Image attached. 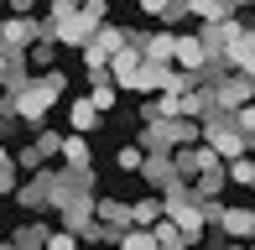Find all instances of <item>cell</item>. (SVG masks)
<instances>
[{"label": "cell", "instance_id": "obj_9", "mask_svg": "<svg viewBox=\"0 0 255 250\" xmlns=\"http://www.w3.org/2000/svg\"><path fill=\"white\" fill-rule=\"evenodd\" d=\"M208 63H214V58H208V47H203L198 31H177V68H182V73H203Z\"/></svg>", "mask_w": 255, "mask_h": 250}, {"label": "cell", "instance_id": "obj_5", "mask_svg": "<svg viewBox=\"0 0 255 250\" xmlns=\"http://www.w3.org/2000/svg\"><path fill=\"white\" fill-rule=\"evenodd\" d=\"M37 47V16H5L0 21V52L16 58V52H31Z\"/></svg>", "mask_w": 255, "mask_h": 250}, {"label": "cell", "instance_id": "obj_40", "mask_svg": "<svg viewBox=\"0 0 255 250\" xmlns=\"http://www.w3.org/2000/svg\"><path fill=\"white\" fill-rule=\"evenodd\" d=\"M235 10H255V0H235Z\"/></svg>", "mask_w": 255, "mask_h": 250}, {"label": "cell", "instance_id": "obj_34", "mask_svg": "<svg viewBox=\"0 0 255 250\" xmlns=\"http://www.w3.org/2000/svg\"><path fill=\"white\" fill-rule=\"evenodd\" d=\"M84 240H78V235H68V230H52L47 235V250H78Z\"/></svg>", "mask_w": 255, "mask_h": 250}, {"label": "cell", "instance_id": "obj_12", "mask_svg": "<svg viewBox=\"0 0 255 250\" xmlns=\"http://www.w3.org/2000/svg\"><path fill=\"white\" fill-rule=\"evenodd\" d=\"M219 235L224 240H255V209H224L219 214Z\"/></svg>", "mask_w": 255, "mask_h": 250}, {"label": "cell", "instance_id": "obj_6", "mask_svg": "<svg viewBox=\"0 0 255 250\" xmlns=\"http://www.w3.org/2000/svg\"><path fill=\"white\" fill-rule=\"evenodd\" d=\"M172 162H177L182 183H193V177H198V172H208V167H224V156H219L214 146L193 141V146H177V151H172Z\"/></svg>", "mask_w": 255, "mask_h": 250}, {"label": "cell", "instance_id": "obj_42", "mask_svg": "<svg viewBox=\"0 0 255 250\" xmlns=\"http://www.w3.org/2000/svg\"><path fill=\"white\" fill-rule=\"evenodd\" d=\"M0 250H16V245H10V240H0Z\"/></svg>", "mask_w": 255, "mask_h": 250}, {"label": "cell", "instance_id": "obj_2", "mask_svg": "<svg viewBox=\"0 0 255 250\" xmlns=\"http://www.w3.org/2000/svg\"><path fill=\"white\" fill-rule=\"evenodd\" d=\"M203 146H214L224 162H235V156H250V135L235 125V110H214V115L203 120Z\"/></svg>", "mask_w": 255, "mask_h": 250}, {"label": "cell", "instance_id": "obj_29", "mask_svg": "<svg viewBox=\"0 0 255 250\" xmlns=\"http://www.w3.org/2000/svg\"><path fill=\"white\" fill-rule=\"evenodd\" d=\"M42 167H47V156H42L37 146L26 141V146H21V151H16V172H26V177H31V172H42Z\"/></svg>", "mask_w": 255, "mask_h": 250}, {"label": "cell", "instance_id": "obj_17", "mask_svg": "<svg viewBox=\"0 0 255 250\" xmlns=\"http://www.w3.org/2000/svg\"><path fill=\"white\" fill-rule=\"evenodd\" d=\"M31 78H37V73H31V63H26V52H16V58L5 63V73H0V94H21V89H26Z\"/></svg>", "mask_w": 255, "mask_h": 250}, {"label": "cell", "instance_id": "obj_8", "mask_svg": "<svg viewBox=\"0 0 255 250\" xmlns=\"http://www.w3.org/2000/svg\"><path fill=\"white\" fill-rule=\"evenodd\" d=\"M141 177H146L156 193H167V188H177V183H182V172H177V162H172V151H146Z\"/></svg>", "mask_w": 255, "mask_h": 250}, {"label": "cell", "instance_id": "obj_22", "mask_svg": "<svg viewBox=\"0 0 255 250\" xmlns=\"http://www.w3.org/2000/svg\"><path fill=\"white\" fill-rule=\"evenodd\" d=\"M89 99H94V105L104 110V115H110V110H115V99H120V84H115L110 73H99V78H89Z\"/></svg>", "mask_w": 255, "mask_h": 250}, {"label": "cell", "instance_id": "obj_7", "mask_svg": "<svg viewBox=\"0 0 255 250\" xmlns=\"http://www.w3.org/2000/svg\"><path fill=\"white\" fill-rule=\"evenodd\" d=\"M57 230H68V235H78V240H89V235L99 230L94 198H78V203H68V209H57Z\"/></svg>", "mask_w": 255, "mask_h": 250}, {"label": "cell", "instance_id": "obj_20", "mask_svg": "<svg viewBox=\"0 0 255 250\" xmlns=\"http://www.w3.org/2000/svg\"><path fill=\"white\" fill-rule=\"evenodd\" d=\"M94 47L104 52V58H115V52L130 47V26H115V21H104V26L94 31Z\"/></svg>", "mask_w": 255, "mask_h": 250}, {"label": "cell", "instance_id": "obj_11", "mask_svg": "<svg viewBox=\"0 0 255 250\" xmlns=\"http://www.w3.org/2000/svg\"><path fill=\"white\" fill-rule=\"evenodd\" d=\"M94 214H99V224L104 230H115V235H125L135 224V209L125 198H94Z\"/></svg>", "mask_w": 255, "mask_h": 250}, {"label": "cell", "instance_id": "obj_26", "mask_svg": "<svg viewBox=\"0 0 255 250\" xmlns=\"http://www.w3.org/2000/svg\"><path fill=\"white\" fill-rule=\"evenodd\" d=\"M115 167H120V172H141V167H146V146L141 141H135V146H120V151H115Z\"/></svg>", "mask_w": 255, "mask_h": 250}, {"label": "cell", "instance_id": "obj_1", "mask_svg": "<svg viewBox=\"0 0 255 250\" xmlns=\"http://www.w3.org/2000/svg\"><path fill=\"white\" fill-rule=\"evenodd\" d=\"M63 94H68V73H63V68H47V73H37L26 89H21V94H10V99H16V120L26 125V130H37V125L47 120V110H52Z\"/></svg>", "mask_w": 255, "mask_h": 250}, {"label": "cell", "instance_id": "obj_30", "mask_svg": "<svg viewBox=\"0 0 255 250\" xmlns=\"http://www.w3.org/2000/svg\"><path fill=\"white\" fill-rule=\"evenodd\" d=\"M52 58H57V42H37V47L26 52V63H31V73H47V68H52Z\"/></svg>", "mask_w": 255, "mask_h": 250}, {"label": "cell", "instance_id": "obj_16", "mask_svg": "<svg viewBox=\"0 0 255 250\" xmlns=\"http://www.w3.org/2000/svg\"><path fill=\"white\" fill-rule=\"evenodd\" d=\"M47 235H52V230H47L42 219H26V224H16L5 240L16 245V250H47Z\"/></svg>", "mask_w": 255, "mask_h": 250}, {"label": "cell", "instance_id": "obj_3", "mask_svg": "<svg viewBox=\"0 0 255 250\" xmlns=\"http://www.w3.org/2000/svg\"><path fill=\"white\" fill-rule=\"evenodd\" d=\"M208 94H214V110H240V105H255V78L245 73H224V78H208Z\"/></svg>", "mask_w": 255, "mask_h": 250}, {"label": "cell", "instance_id": "obj_18", "mask_svg": "<svg viewBox=\"0 0 255 250\" xmlns=\"http://www.w3.org/2000/svg\"><path fill=\"white\" fill-rule=\"evenodd\" d=\"M188 16L198 21V26H208V21H229V16H240V10H235V0H188Z\"/></svg>", "mask_w": 255, "mask_h": 250}, {"label": "cell", "instance_id": "obj_38", "mask_svg": "<svg viewBox=\"0 0 255 250\" xmlns=\"http://www.w3.org/2000/svg\"><path fill=\"white\" fill-rule=\"evenodd\" d=\"M42 0H10V16H37Z\"/></svg>", "mask_w": 255, "mask_h": 250}, {"label": "cell", "instance_id": "obj_25", "mask_svg": "<svg viewBox=\"0 0 255 250\" xmlns=\"http://www.w3.org/2000/svg\"><path fill=\"white\" fill-rule=\"evenodd\" d=\"M151 235H156V245H161V250H193V245H188V235H182V230H177L172 219L151 224Z\"/></svg>", "mask_w": 255, "mask_h": 250}, {"label": "cell", "instance_id": "obj_23", "mask_svg": "<svg viewBox=\"0 0 255 250\" xmlns=\"http://www.w3.org/2000/svg\"><path fill=\"white\" fill-rule=\"evenodd\" d=\"M130 209H135V224H141V230H151V224L167 219V203H161V193H151V198H135Z\"/></svg>", "mask_w": 255, "mask_h": 250}, {"label": "cell", "instance_id": "obj_10", "mask_svg": "<svg viewBox=\"0 0 255 250\" xmlns=\"http://www.w3.org/2000/svg\"><path fill=\"white\" fill-rule=\"evenodd\" d=\"M224 63H229V73H245V78H255V26H245L235 42H229Z\"/></svg>", "mask_w": 255, "mask_h": 250}, {"label": "cell", "instance_id": "obj_33", "mask_svg": "<svg viewBox=\"0 0 255 250\" xmlns=\"http://www.w3.org/2000/svg\"><path fill=\"white\" fill-rule=\"evenodd\" d=\"M84 68H89V78H99V73H110V58H104V52L94 47V42H89V47H84Z\"/></svg>", "mask_w": 255, "mask_h": 250}, {"label": "cell", "instance_id": "obj_37", "mask_svg": "<svg viewBox=\"0 0 255 250\" xmlns=\"http://www.w3.org/2000/svg\"><path fill=\"white\" fill-rule=\"evenodd\" d=\"M135 5H141V16H151V21H161L172 10V0H135Z\"/></svg>", "mask_w": 255, "mask_h": 250}, {"label": "cell", "instance_id": "obj_35", "mask_svg": "<svg viewBox=\"0 0 255 250\" xmlns=\"http://www.w3.org/2000/svg\"><path fill=\"white\" fill-rule=\"evenodd\" d=\"M16 188H21V172L16 167H0V198H16Z\"/></svg>", "mask_w": 255, "mask_h": 250}, {"label": "cell", "instance_id": "obj_21", "mask_svg": "<svg viewBox=\"0 0 255 250\" xmlns=\"http://www.w3.org/2000/svg\"><path fill=\"white\" fill-rule=\"evenodd\" d=\"M63 167H94L89 135H78V130H68V135H63Z\"/></svg>", "mask_w": 255, "mask_h": 250}, {"label": "cell", "instance_id": "obj_27", "mask_svg": "<svg viewBox=\"0 0 255 250\" xmlns=\"http://www.w3.org/2000/svg\"><path fill=\"white\" fill-rule=\"evenodd\" d=\"M224 167H229V183L255 188V156H235V162H224Z\"/></svg>", "mask_w": 255, "mask_h": 250}, {"label": "cell", "instance_id": "obj_31", "mask_svg": "<svg viewBox=\"0 0 255 250\" xmlns=\"http://www.w3.org/2000/svg\"><path fill=\"white\" fill-rule=\"evenodd\" d=\"M84 10V0H47V21L57 26V21H68V16H78Z\"/></svg>", "mask_w": 255, "mask_h": 250}, {"label": "cell", "instance_id": "obj_44", "mask_svg": "<svg viewBox=\"0 0 255 250\" xmlns=\"http://www.w3.org/2000/svg\"><path fill=\"white\" fill-rule=\"evenodd\" d=\"M0 240H5V235H0Z\"/></svg>", "mask_w": 255, "mask_h": 250}, {"label": "cell", "instance_id": "obj_13", "mask_svg": "<svg viewBox=\"0 0 255 250\" xmlns=\"http://www.w3.org/2000/svg\"><path fill=\"white\" fill-rule=\"evenodd\" d=\"M141 63H146V58H141V47H125V52H115V58H110V78L125 89V94L135 89V73H141Z\"/></svg>", "mask_w": 255, "mask_h": 250}, {"label": "cell", "instance_id": "obj_36", "mask_svg": "<svg viewBox=\"0 0 255 250\" xmlns=\"http://www.w3.org/2000/svg\"><path fill=\"white\" fill-rule=\"evenodd\" d=\"M235 125H240V130H245L250 141H255V105H240V110H235Z\"/></svg>", "mask_w": 255, "mask_h": 250}, {"label": "cell", "instance_id": "obj_43", "mask_svg": "<svg viewBox=\"0 0 255 250\" xmlns=\"http://www.w3.org/2000/svg\"><path fill=\"white\" fill-rule=\"evenodd\" d=\"M0 5H5V0H0Z\"/></svg>", "mask_w": 255, "mask_h": 250}, {"label": "cell", "instance_id": "obj_24", "mask_svg": "<svg viewBox=\"0 0 255 250\" xmlns=\"http://www.w3.org/2000/svg\"><path fill=\"white\" fill-rule=\"evenodd\" d=\"M31 146H37L47 162H57V156H63V130H47V125H37V130H31Z\"/></svg>", "mask_w": 255, "mask_h": 250}, {"label": "cell", "instance_id": "obj_19", "mask_svg": "<svg viewBox=\"0 0 255 250\" xmlns=\"http://www.w3.org/2000/svg\"><path fill=\"white\" fill-rule=\"evenodd\" d=\"M224 183H229V167H208V172H198V177H193V193H198V203L224 198Z\"/></svg>", "mask_w": 255, "mask_h": 250}, {"label": "cell", "instance_id": "obj_32", "mask_svg": "<svg viewBox=\"0 0 255 250\" xmlns=\"http://www.w3.org/2000/svg\"><path fill=\"white\" fill-rule=\"evenodd\" d=\"M84 21H89V26H104V21H110V0H84Z\"/></svg>", "mask_w": 255, "mask_h": 250}, {"label": "cell", "instance_id": "obj_28", "mask_svg": "<svg viewBox=\"0 0 255 250\" xmlns=\"http://www.w3.org/2000/svg\"><path fill=\"white\" fill-rule=\"evenodd\" d=\"M120 250H161V245H156V235H151V230L130 224V230H125V240H120Z\"/></svg>", "mask_w": 255, "mask_h": 250}, {"label": "cell", "instance_id": "obj_4", "mask_svg": "<svg viewBox=\"0 0 255 250\" xmlns=\"http://www.w3.org/2000/svg\"><path fill=\"white\" fill-rule=\"evenodd\" d=\"M52 183H57V167H42V172H31L26 183L16 188V209H26L31 219H37L42 209H52Z\"/></svg>", "mask_w": 255, "mask_h": 250}, {"label": "cell", "instance_id": "obj_14", "mask_svg": "<svg viewBox=\"0 0 255 250\" xmlns=\"http://www.w3.org/2000/svg\"><path fill=\"white\" fill-rule=\"evenodd\" d=\"M99 120H104V110H99V105H94L89 94H78L73 105H68V130L89 135V130H99Z\"/></svg>", "mask_w": 255, "mask_h": 250}, {"label": "cell", "instance_id": "obj_15", "mask_svg": "<svg viewBox=\"0 0 255 250\" xmlns=\"http://www.w3.org/2000/svg\"><path fill=\"white\" fill-rule=\"evenodd\" d=\"M89 42H94V26L84 21V10L68 16V21H57V47H78V52H84Z\"/></svg>", "mask_w": 255, "mask_h": 250}, {"label": "cell", "instance_id": "obj_41", "mask_svg": "<svg viewBox=\"0 0 255 250\" xmlns=\"http://www.w3.org/2000/svg\"><path fill=\"white\" fill-rule=\"evenodd\" d=\"M5 63H10V58H5V52H0V73H5Z\"/></svg>", "mask_w": 255, "mask_h": 250}, {"label": "cell", "instance_id": "obj_39", "mask_svg": "<svg viewBox=\"0 0 255 250\" xmlns=\"http://www.w3.org/2000/svg\"><path fill=\"white\" fill-rule=\"evenodd\" d=\"M0 167H16V156H10V141H0Z\"/></svg>", "mask_w": 255, "mask_h": 250}]
</instances>
